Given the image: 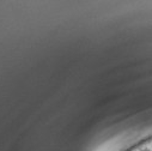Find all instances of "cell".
Returning a JSON list of instances; mask_svg holds the SVG:
<instances>
[{"label": "cell", "instance_id": "1", "mask_svg": "<svg viewBox=\"0 0 152 151\" xmlns=\"http://www.w3.org/2000/svg\"><path fill=\"white\" fill-rule=\"evenodd\" d=\"M141 151H151V150H148V149H144V150H141Z\"/></svg>", "mask_w": 152, "mask_h": 151}]
</instances>
